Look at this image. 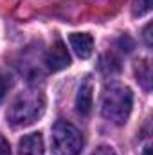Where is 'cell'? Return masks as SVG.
<instances>
[{
  "instance_id": "cell-1",
  "label": "cell",
  "mask_w": 153,
  "mask_h": 155,
  "mask_svg": "<svg viewBox=\"0 0 153 155\" xmlns=\"http://www.w3.org/2000/svg\"><path fill=\"white\" fill-rule=\"evenodd\" d=\"M45 110V96L43 92H40L38 88H29L20 92L9 110H7V121L13 126H27L33 124L34 121H38V117Z\"/></svg>"
},
{
  "instance_id": "cell-2",
  "label": "cell",
  "mask_w": 153,
  "mask_h": 155,
  "mask_svg": "<svg viewBox=\"0 0 153 155\" xmlns=\"http://www.w3.org/2000/svg\"><path fill=\"white\" fill-rule=\"evenodd\" d=\"M133 94L128 87L122 85H108L101 97V114L114 124H124L132 114Z\"/></svg>"
},
{
  "instance_id": "cell-3",
  "label": "cell",
  "mask_w": 153,
  "mask_h": 155,
  "mask_svg": "<svg viewBox=\"0 0 153 155\" xmlns=\"http://www.w3.org/2000/svg\"><path fill=\"white\" fill-rule=\"evenodd\" d=\"M81 150V132L67 121H56V124L52 126V152L56 155H79Z\"/></svg>"
},
{
  "instance_id": "cell-4",
  "label": "cell",
  "mask_w": 153,
  "mask_h": 155,
  "mask_svg": "<svg viewBox=\"0 0 153 155\" xmlns=\"http://www.w3.org/2000/svg\"><path fill=\"white\" fill-rule=\"evenodd\" d=\"M45 63H47L49 71H52V72H58V71H61V69L70 65L69 51H67V47H65V43L61 40H56L50 45V49L45 54Z\"/></svg>"
},
{
  "instance_id": "cell-5",
  "label": "cell",
  "mask_w": 153,
  "mask_h": 155,
  "mask_svg": "<svg viewBox=\"0 0 153 155\" xmlns=\"http://www.w3.org/2000/svg\"><path fill=\"white\" fill-rule=\"evenodd\" d=\"M69 43H70L72 51L76 52V56L81 60L90 58L94 52V38L86 33H72L69 36Z\"/></svg>"
},
{
  "instance_id": "cell-6",
  "label": "cell",
  "mask_w": 153,
  "mask_h": 155,
  "mask_svg": "<svg viewBox=\"0 0 153 155\" xmlns=\"http://www.w3.org/2000/svg\"><path fill=\"white\" fill-rule=\"evenodd\" d=\"M43 150H45V144H43V137L40 132L27 134L18 141L20 155H43Z\"/></svg>"
},
{
  "instance_id": "cell-7",
  "label": "cell",
  "mask_w": 153,
  "mask_h": 155,
  "mask_svg": "<svg viewBox=\"0 0 153 155\" xmlns=\"http://www.w3.org/2000/svg\"><path fill=\"white\" fill-rule=\"evenodd\" d=\"M92 97H94V87L92 81L86 78L79 88H77V96H76V110L81 116H88L92 110Z\"/></svg>"
},
{
  "instance_id": "cell-8",
  "label": "cell",
  "mask_w": 153,
  "mask_h": 155,
  "mask_svg": "<svg viewBox=\"0 0 153 155\" xmlns=\"http://www.w3.org/2000/svg\"><path fill=\"white\" fill-rule=\"evenodd\" d=\"M137 81H139L146 90L151 88V69H150V63H148L146 60L141 61L139 67H137Z\"/></svg>"
},
{
  "instance_id": "cell-9",
  "label": "cell",
  "mask_w": 153,
  "mask_h": 155,
  "mask_svg": "<svg viewBox=\"0 0 153 155\" xmlns=\"http://www.w3.org/2000/svg\"><path fill=\"white\" fill-rule=\"evenodd\" d=\"M151 9V0H135L133 2V16H142L150 13Z\"/></svg>"
},
{
  "instance_id": "cell-10",
  "label": "cell",
  "mask_w": 153,
  "mask_h": 155,
  "mask_svg": "<svg viewBox=\"0 0 153 155\" xmlns=\"http://www.w3.org/2000/svg\"><path fill=\"white\" fill-rule=\"evenodd\" d=\"M9 85H11V81L7 79V76H4V74L0 72V103H2V99L5 97V94H7V90H9Z\"/></svg>"
},
{
  "instance_id": "cell-11",
  "label": "cell",
  "mask_w": 153,
  "mask_h": 155,
  "mask_svg": "<svg viewBox=\"0 0 153 155\" xmlns=\"http://www.w3.org/2000/svg\"><path fill=\"white\" fill-rule=\"evenodd\" d=\"M0 155H11V148L9 143L4 139V135H0Z\"/></svg>"
},
{
  "instance_id": "cell-12",
  "label": "cell",
  "mask_w": 153,
  "mask_h": 155,
  "mask_svg": "<svg viewBox=\"0 0 153 155\" xmlns=\"http://www.w3.org/2000/svg\"><path fill=\"white\" fill-rule=\"evenodd\" d=\"M92 155H115V152L110 148V146H99Z\"/></svg>"
},
{
  "instance_id": "cell-13",
  "label": "cell",
  "mask_w": 153,
  "mask_h": 155,
  "mask_svg": "<svg viewBox=\"0 0 153 155\" xmlns=\"http://www.w3.org/2000/svg\"><path fill=\"white\" fill-rule=\"evenodd\" d=\"M150 27H151V25L148 24V25H146V29H144V38H146V45H148V47L151 45V40H150Z\"/></svg>"
},
{
  "instance_id": "cell-14",
  "label": "cell",
  "mask_w": 153,
  "mask_h": 155,
  "mask_svg": "<svg viewBox=\"0 0 153 155\" xmlns=\"http://www.w3.org/2000/svg\"><path fill=\"white\" fill-rule=\"evenodd\" d=\"M142 155H151V148H150V146H146V148H144V152H142Z\"/></svg>"
}]
</instances>
